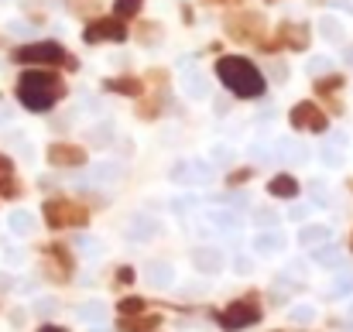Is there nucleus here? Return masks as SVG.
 Listing matches in <instances>:
<instances>
[{
    "label": "nucleus",
    "mask_w": 353,
    "mask_h": 332,
    "mask_svg": "<svg viewBox=\"0 0 353 332\" xmlns=\"http://www.w3.org/2000/svg\"><path fill=\"white\" fill-rule=\"evenodd\" d=\"M14 93H17V100H21L28 110L45 113L65 96V83H62L52 69H28V72H21Z\"/></svg>",
    "instance_id": "nucleus-1"
},
{
    "label": "nucleus",
    "mask_w": 353,
    "mask_h": 332,
    "mask_svg": "<svg viewBox=\"0 0 353 332\" xmlns=\"http://www.w3.org/2000/svg\"><path fill=\"white\" fill-rule=\"evenodd\" d=\"M216 76H220V83L240 96V100H257L261 93H264V76H261V69L254 65V62H247V59H240V55H223L220 62H216Z\"/></svg>",
    "instance_id": "nucleus-2"
},
{
    "label": "nucleus",
    "mask_w": 353,
    "mask_h": 332,
    "mask_svg": "<svg viewBox=\"0 0 353 332\" xmlns=\"http://www.w3.org/2000/svg\"><path fill=\"white\" fill-rule=\"evenodd\" d=\"M41 216L52 229H79V226L90 222V209L72 203V199H48L41 206Z\"/></svg>",
    "instance_id": "nucleus-3"
},
{
    "label": "nucleus",
    "mask_w": 353,
    "mask_h": 332,
    "mask_svg": "<svg viewBox=\"0 0 353 332\" xmlns=\"http://www.w3.org/2000/svg\"><path fill=\"white\" fill-rule=\"evenodd\" d=\"M17 65H34V69H52V65H65V48L55 41H34L14 52Z\"/></svg>",
    "instance_id": "nucleus-4"
},
{
    "label": "nucleus",
    "mask_w": 353,
    "mask_h": 332,
    "mask_svg": "<svg viewBox=\"0 0 353 332\" xmlns=\"http://www.w3.org/2000/svg\"><path fill=\"white\" fill-rule=\"evenodd\" d=\"M216 322L223 326L227 332H240V329H250V326H257L261 322V309H257V302L254 298H243V302H230L220 315H216Z\"/></svg>",
    "instance_id": "nucleus-5"
},
{
    "label": "nucleus",
    "mask_w": 353,
    "mask_h": 332,
    "mask_svg": "<svg viewBox=\"0 0 353 332\" xmlns=\"http://www.w3.org/2000/svg\"><path fill=\"white\" fill-rule=\"evenodd\" d=\"M127 21H120V17H97V21H90L86 24V31H83V38H86V45H100V41H127Z\"/></svg>",
    "instance_id": "nucleus-6"
},
{
    "label": "nucleus",
    "mask_w": 353,
    "mask_h": 332,
    "mask_svg": "<svg viewBox=\"0 0 353 332\" xmlns=\"http://www.w3.org/2000/svg\"><path fill=\"white\" fill-rule=\"evenodd\" d=\"M288 120H292V127L295 130H312V134H323L326 127H330V116H326V110L319 107V103H295L292 107V113H288Z\"/></svg>",
    "instance_id": "nucleus-7"
},
{
    "label": "nucleus",
    "mask_w": 353,
    "mask_h": 332,
    "mask_svg": "<svg viewBox=\"0 0 353 332\" xmlns=\"http://www.w3.org/2000/svg\"><path fill=\"white\" fill-rule=\"evenodd\" d=\"M48 165H55V168H76V165H86V151L76 147V144H65V141L48 144Z\"/></svg>",
    "instance_id": "nucleus-8"
},
{
    "label": "nucleus",
    "mask_w": 353,
    "mask_h": 332,
    "mask_svg": "<svg viewBox=\"0 0 353 332\" xmlns=\"http://www.w3.org/2000/svg\"><path fill=\"white\" fill-rule=\"evenodd\" d=\"M161 326V315H154V312H137V315H120L117 329L120 332H154Z\"/></svg>",
    "instance_id": "nucleus-9"
},
{
    "label": "nucleus",
    "mask_w": 353,
    "mask_h": 332,
    "mask_svg": "<svg viewBox=\"0 0 353 332\" xmlns=\"http://www.w3.org/2000/svg\"><path fill=\"white\" fill-rule=\"evenodd\" d=\"M281 31V38H278V45H285V48H295V52H302V48H309V28L305 24H281L278 28Z\"/></svg>",
    "instance_id": "nucleus-10"
},
{
    "label": "nucleus",
    "mask_w": 353,
    "mask_h": 332,
    "mask_svg": "<svg viewBox=\"0 0 353 332\" xmlns=\"http://www.w3.org/2000/svg\"><path fill=\"white\" fill-rule=\"evenodd\" d=\"M45 257L59 267L55 271V278L59 281H69V274H72V267H76V260H72V253H69V247H62V243H52L48 250H45Z\"/></svg>",
    "instance_id": "nucleus-11"
},
{
    "label": "nucleus",
    "mask_w": 353,
    "mask_h": 332,
    "mask_svg": "<svg viewBox=\"0 0 353 332\" xmlns=\"http://www.w3.org/2000/svg\"><path fill=\"white\" fill-rule=\"evenodd\" d=\"M257 24H261V21H257L254 14H240V17L230 14V17H227V31H230V38H236V41H240V38H243V41H247V38H254V34H250V28L257 31Z\"/></svg>",
    "instance_id": "nucleus-12"
},
{
    "label": "nucleus",
    "mask_w": 353,
    "mask_h": 332,
    "mask_svg": "<svg viewBox=\"0 0 353 332\" xmlns=\"http://www.w3.org/2000/svg\"><path fill=\"white\" fill-rule=\"evenodd\" d=\"M268 192L274 199H295L299 196V182H295V175H274L268 182Z\"/></svg>",
    "instance_id": "nucleus-13"
},
{
    "label": "nucleus",
    "mask_w": 353,
    "mask_h": 332,
    "mask_svg": "<svg viewBox=\"0 0 353 332\" xmlns=\"http://www.w3.org/2000/svg\"><path fill=\"white\" fill-rule=\"evenodd\" d=\"M107 90H114L120 96H141L144 93V83L137 76H117V79H107Z\"/></svg>",
    "instance_id": "nucleus-14"
},
{
    "label": "nucleus",
    "mask_w": 353,
    "mask_h": 332,
    "mask_svg": "<svg viewBox=\"0 0 353 332\" xmlns=\"http://www.w3.org/2000/svg\"><path fill=\"white\" fill-rule=\"evenodd\" d=\"M141 7H144V0H114V17L130 21V17L141 14Z\"/></svg>",
    "instance_id": "nucleus-15"
},
{
    "label": "nucleus",
    "mask_w": 353,
    "mask_h": 332,
    "mask_svg": "<svg viewBox=\"0 0 353 332\" xmlns=\"http://www.w3.org/2000/svg\"><path fill=\"white\" fill-rule=\"evenodd\" d=\"M148 305H144V298H137V295H130V298H120L117 302V312L120 315H137V312H144Z\"/></svg>",
    "instance_id": "nucleus-16"
},
{
    "label": "nucleus",
    "mask_w": 353,
    "mask_h": 332,
    "mask_svg": "<svg viewBox=\"0 0 353 332\" xmlns=\"http://www.w3.org/2000/svg\"><path fill=\"white\" fill-rule=\"evenodd\" d=\"M17 196V185L10 178V172H0V199H14Z\"/></svg>",
    "instance_id": "nucleus-17"
},
{
    "label": "nucleus",
    "mask_w": 353,
    "mask_h": 332,
    "mask_svg": "<svg viewBox=\"0 0 353 332\" xmlns=\"http://www.w3.org/2000/svg\"><path fill=\"white\" fill-rule=\"evenodd\" d=\"M343 86V76H330V79H319L316 83V93H336Z\"/></svg>",
    "instance_id": "nucleus-18"
},
{
    "label": "nucleus",
    "mask_w": 353,
    "mask_h": 332,
    "mask_svg": "<svg viewBox=\"0 0 353 332\" xmlns=\"http://www.w3.org/2000/svg\"><path fill=\"white\" fill-rule=\"evenodd\" d=\"M134 278H137V274H134V267H127V264L117 267V284H134Z\"/></svg>",
    "instance_id": "nucleus-19"
},
{
    "label": "nucleus",
    "mask_w": 353,
    "mask_h": 332,
    "mask_svg": "<svg viewBox=\"0 0 353 332\" xmlns=\"http://www.w3.org/2000/svg\"><path fill=\"white\" fill-rule=\"evenodd\" d=\"M250 178V172H236V175H230V185H240V182H247Z\"/></svg>",
    "instance_id": "nucleus-20"
},
{
    "label": "nucleus",
    "mask_w": 353,
    "mask_h": 332,
    "mask_svg": "<svg viewBox=\"0 0 353 332\" xmlns=\"http://www.w3.org/2000/svg\"><path fill=\"white\" fill-rule=\"evenodd\" d=\"M0 172H14V165H10V158H3V154H0Z\"/></svg>",
    "instance_id": "nucleus-21"
},
{
    "label": "nucleus",
    "mask_w": 353,
    "mask_h": 332,
    "mask_svg": "<svg viewBox=\"0 0 353 332\" xmlns=\"http://www.w3.org/2000/svg\"><path fill=\"white\" fill-rule=\"evenodd\" d=\"M38 332H69V329H65V326H41Z\"/></svg>",
    "instance_id": "nucleus-22"
},
{
    "label": "nucleus",
    "mask_w": 353,
    "mask_h": 332,
    "mask_svg": "<svg viewBox=\"0 0 353 332\" xmlns=\"http://www.w3.org/2000/svg\"><path fill=\"white\" fill-rule=\"evenodd\" d=\"M350 250H353V236H350Z\"/></svg>",
    "instance_id": "nucleus-23"
},
{
    "label": "nucleus",
    "mask_w": 353,
    "mask_h": 332,
    "mask_svg": "<svg viewBox=\"0 0 353 332\" xmlns=\"http://www.w3.org/2000/svg\"><path fill=\"white\" fill-rule=\"evenodd\" d=\"M264 3H274V0H264Z\"/></svg>",
    "instance_id": "nucleus-24"
},
{
    "label": "nucleus",
    "mask_w": 353,
    "mask_h": 332,
    "mask_svg": "<svg viewBox=\"0 0 353 332\" xmlns=\"http://www.w3.org/2000/svg\"><path fill=\"white\" fill-rule=\"evenodd\" d=\"M154 332H158V329H154Z\"/></svg>",
    "instance_id": "nucleus-25"
}]
</instances>
